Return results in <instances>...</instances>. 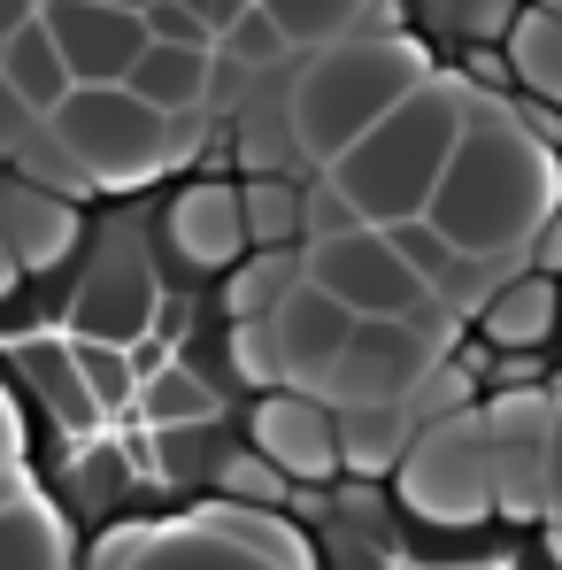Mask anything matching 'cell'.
Listing matches in <instances>:
<instances>
[{
	"label": "cell",
	"instance_id": "6da1fadb",
	"mask_svg": "<svg viewBox=\"0 0 562 570\" xmlns=\"http://www.w3.org/2000/svg\"><path fill=\"white\" fill-rule=\"evenodd\" d=\"M562 193V163L548 139H532V124H516V108H470L463 139L447 147L440 178L424 193V224L463 247V255H524L532 232L548 224Z\"/></svg>",
	"mask_w": 562,
	"mask_h": 570
},
{
	"label": "cell",
	"instance_id": "7a4b0ae2",
	"mask_svg": "<svg viewBox=\"0 0 562 570\" xmlns=\"http://www.w3.org/2000/svg\"><path fill=\"white\" fill-rule=\"evenodd\" d=\"M463 124H470V94L455 78H432V70H424L371 131H355V139L324 163V170H332L324 186L355 208V224L416 216L424 193H432V178H440V163H447V147L463 139Z\"/></svg>",
	"mask_w": 562,
	"mask_h": 570
},
{
	"label": "cell",
	"instance_id": "3957f363",
	"mask_svg": "<svg viewBox=\"0 0 562 570\" xmlns=\"http://www.w3.org/2000/svg\"><path fill=\"white\" fill-rule=\"evenodd\" d=\"M416 78H424V55L408 39H324V55L293 78V139L316 163H332Z\"/></svg>",
	"mask_w": 562,
	"mask_h": 570
},
{
	"label": "cell",
	"instance_id": "277c9868",
	"mask_svg": "<svg viewBox=\"0 0 562 570\" xmlns=\"http://www.w3.org/2000/svg\"><path fill=\"white\" fill-rule=\"evenodd\" d=\"M55 124V147L93 178V186H139L155 163H162V131L170 116L147 108L124 86H70V94L47 108Z\"/></svg>",
	"mask_w": 562,
	"mask_h": 570
},
{
	"label": "cell",
	"instance_id": "5b68a950",
	"mask_svg": "<svg viewBox=\"0 0 562 570\" xmlns=\"http://www.w3.org/2000/svg\"><path fill=\"white\" fill-rule=\"evenodd\" d=\"M393 501L424 524H493V478H485V432L477 416H440L393 455Z\"/></svg>",
	"mask_w": 562,
	"mask_h": 570
},
{
	"label": "cell",
	"instance_id": "8992f818",
	"mask_svg": "<svg viewBox=\"0 0 562 570\" xmlns=\"http://www.w3.org/2000/svg\"><path fill=\"white\" fill-rule=\"evenodd\" d=\"M432 371H440V301H424L416 316H355L316 393L324 401H408Z\"/></svg>",
	"mask_w": 562,
	"mask_h": 570
},
{
	"label": "cell",
	"instance_id": "52a82bcc",
	"mask_svg": "<svg viewBox=\"0 0 562 570\" xmlns=\"http://www.w3.org/2000/svg\"><path fill=\"white\" fill-rule=\"evenodd\" d=\"M300 278L324 285L339 308H355V316H416L432 293L424 278L385 247V232L377 224H339V232H308L300 239Z\"/></svg>",
	"mask_w": 562,
	"mask_h": 570
},
{
	"label": "cell",
	"instance_id": "ba28073f",
	"mask_svg": "<svg viewBox=\"0 0 562 570\" xmlns=\"http://www.w3.org/2000/svg\"><path fill=\"white\" fill-rule=\"evenodd\" d=\"M247 448L285 478V485H332L339 471V432H332V401L300 393V385H255L247 393Z\"/></svg>",
	"mask_w": 562,
	"mask_h": 570
},
{
	"label": "cell",
	"instance_id": "9c48e42d",
	"mask_svg": "<svg viewBox=\"0 0 562 570\" xmlns=\"http://www.w3.org/2000/svg\"><path fill=\"white\" fill-rule=\"evenodd\" d=\"M70 70V86H124L131 55L147 47V23L139 8H116V0H39L31 8Z\"/></svg>",
	"mask_w": 562,
	"mask_h": 570
},
{
	"label": "cell",
	"instance_id": "30bf717a",
	"mask_svg": "<svg viewBox=\"0 0 562 570\" xmlns=\"http://www.w3.org/2000/svg\"><path fill=\"white\" fill-rule=\"evenodd\" d=\"M263 324H270L263 385H300V393H316L324 371H332V355H339V340H347V324H355V308H339L324 285L293 278V285H285V301L263 316Z\"/></svg>",
	"mask_w": 562,
	"mask_h": 570
},
{
	"label": "cell",
	"instance_id": "8fae6325",
	"mask_svg": "<svg viewBox=\"0 0 562 570\" xmlns=\"http://www.w3.org/2000/svg\"><path fill=\"white\" fill-rule=\"evenodd\" d=\"M477 324V347L485 355H548L555 347V278L548 271H501L485 285V301L470 308Z\"/></svg>",
	"mask_w": 562,
	"mask_h": 570
},
{
	"label": "cell",
	"instance_id": "7c38bea8",
	"mask_svg": "<svg viewBox=\"0 0 562 570\" xmlns=\"http://www.w3.org/2000/svg\"><path fill=\"white\" fill-rule=\"evenodd\" d=\"M208 86H216V47H178V39H147L131 55V70H124V94H139L147 108H162V116L200 108Z\"/></svg>",
	"mask_w": 562,
	"mask_h": 570
},
{
	"label": "cell",
	"instance_id": "4fadbf2b",
	"mask_svg": "<svg viewBox=\"0 0 562 570\" xmlns=\"http://www.w3.org/2000/svg\"><path fill=\"white\" fill-rule=\"evenodd\" d=\"M0 86L23 100V116H47L55 100L70 94V70H62V55H55V39H47L39 16H23V23L0 39Z\"/></svg>",
	"mask_w": 562,
	"mask_h": 570
},
{
	"label": "cell",
	"instance_id": "5bb4252c",
	"mask_svg": "<svg viewBox=\"0 0 562 570\" xmlns=\"http://www.w3.org/2000/svg\"><path fill=\"white\" fill-rule=\"evenodd\" d=\"M239 224H247V247H300L308 239V193L293 178H239Z\"/></svg>",
	"mask_w": 562,
	"mask_h": 570
},
{
	"label": "cell",
	"instance_id": "9a60e30c",
	"mask_svg": "<svg viewBox=\"0 0 562 570\" xmlns=\"http://www.w3.org/2000/svg\"><path fill=\"white\" fill-rule=\"evenodd\" d=\"M0 570H70V548H62L55 517L31 493L0 501Z\"/></svg>",
	"mask_w": 562,
	"mask_h": 570
},
{
	"label": "cell",
	"instance_id": "2e32d148",
	"mask_svg": "<svg viewBox=\"0 0 562 570\" xmlns=\"http://www.w3.org/2000/svg\"><path fill=\"white\" fill-rule=\"evenodd\" d=\"M124 570H278L270 548H239V540H200V532H170L147 540Z\"/></svg>",
	"mask_w": 562,
	"mask_h": 570
},
{
	"label": "cell",
	"instance_id": "e0dca14e",
	"mask_svg": "<svg viewBox=\"0 0 562 570\" xmlns=\"http://www.w3.org/2000/svg\"><path fill=\"white\" fill-rule=\"evenodd\" d=\"M270 23H278L285 47H324V39H339L347 23H363L377 0H255Z\"/></svg>",
	"mask_w": 562,
	"mask_h": 570
},
{
	"label": "cell",
	"instance_id": "ac0fdd59",
	"mask_svg": "<svg viewBox=\"0 0 562 570\" xmlns=\"http://www.w3.org/2000/svg\"><path fill=\"white\" fill-rule=\"evenodd\" d=\"M62 347H70V371H78L86 393H93L100 416H124V409H131V385H139L131 355H124V347H108V340H62Z\"/></svg>",
	"mask_w": 562,
	"mask_h": 570
},
{
	"label": "cell",
	"instance_id": "d6986e66",
	"mask_svg": "<svg viewBox=\"0 0 562 570\" xmlns=\"http://www.w3.org/2000/svg\"><path fill=\"white\" fill-rule=\"evenodd\" d=\"M377 232H385V247H393V255H401V263L424 278V293L447 278V271H455V255H463V247H447V239H440L424 216H393V224H377Z\"/></svg>",
	"mask_w": 562,
	"mask_h": 570
},
{
	"label": "cell",
	"instance_id": "ffe728a7",
	"mask_svg": "<svg viewBox=\"0 0 562 570\" xmlns=\"http://www.w3.org/2000/svg\"><path fill=\"white\" fill-rule=\"evenodd\" d=\"M540 524H562V385L548 393V448H540Z\"/></svg>",
	"mask_w": 562,
	"mask_h": 570
},
{
	"label": "cell",
	"instance_id": "44dd1931",
	"mask_svg": "<svg viewBox=\"0 0 562 570\" xmlns=\"http://www.w3.org/2000/svg\"><path fill=\"white\" fill-rule=\"evenodd\" d=\"M216 47H231V55H247V62H278V55H285L278 23H270L263 8H247V16H239V23H231V31L216 39Z\"/></svg>",
	"mask_w": 562,
	"mask_h": 570
},
{
	"label": "cell",
	"instance_id": "7402d4cb",
	"mask_svg": "<svg viewBox=\"0 0 562 570\" xmlns=\"http://www.w3.org/2000/svg\"><path fill=\"white\" fill-rule=\"evenodd\" d=\"M178 8H186V16H200V31H208V39H224V31H231L255 0H178Z\"/></svg>",
	"mask_w": 562,
	"mask_h": 570
},
{
	"label": "cell",
	"instance_id": "603a6c76",
	"mask_svg": "<svg viewBox=\"0 0 562 570\" xmlns=\"http://www.w3.org/2000/svg\"><path fill=\"white\" fill-rule=\"evenodd\" d=\"M31 8H39V0H0V39H8V31H16V23H23Z\"/></svg>",
	"mask_w": 562,
	"mask_h": 570
},
{
	"label": "cell",
	"instance_id": "cb8c5ba5",
	"mask_svg": "<svg viewBox=\"0 0 562 570\" xmlns=\"http://www.w3.org/2000/svg\"><path fill=\"white\" fill-rule=\"evenodd\" d=\"M116 8H147V0H116Z\"/></svg>",
	"mask_w": 562,
	"mask_h": 570
},
{
	"label": "cell",
	"instance_id": "d4e9b609",
	"mask_svg": "<svg viewBox=\"0 0 562 570\" xmlns=\"http://www.w3.org/2000/svg\"><path fill=\"white\" fill-rule=\"evenodd\" d=\"M0 471H8V448H0Z\"/></svg>",
	"mask_w": 562,
	"mask_h": 570
}]
</instances>
